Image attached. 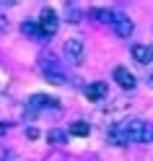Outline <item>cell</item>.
<instances>
[{
	"mask_svg": "<svg viewBox=\"0 0 153 161\" xmlns=\"http://www.w3.org/2000/svg\"><path fill=\"white\" fill-rule=\"evenodd\" d=\"M148 122L143 119H125L119 125H112L107 130V140L112 146H130V143H145Z\"/></svg>",
	"mask_w": 153,
	"mask_h": 161,
	"instance_id": "1",
	"label": "cell"
},
{
	"mask_svg": "<svg viewBox=\"0 0 153 161\" xmlns=\"http://www.w3.org/2000/svg\"><path fill=\"white\" fill-rule=\"evenodd\" d=\"M39 68H42V75L47 78V83H55V86H65L68 83V73H65V68L55 60V55H44L42 63H39Z\"/></svg>",
	"mask_w": 153,
	"mask_h": 161,
	"instance_id": "2",
	"label": "cell"
},
{
	"mask_svg": "<svg viewBox=\"0 0 153 161\" xmlns=\"http://www.w3.org/2000/svg\"><path fill=\"white\" fill-rule=\"evenodd\" d=\"M39 29H42V36L44 39L57 34L60 21H57V13L52 11V8H42V13H39Z\"/></svg>",
	"mask_w": 153,
	"mask_h": 161,
	"instance_id": "3",
	"label": "cell"
},
{
	"mask_svg": "<svg viewBox=\"0 0 153 161\" xmlns=\"http://www.w3.org/2000/svg\"><path fill=\"white\" fill-rule=\"evenodd\" d=\"M63 49H65V57H68V63H70V65H80V63L86 60V44L80 42L78 36L68 39Z\"/></svg>",
	"mask_w": 153,
	"mask_h": 161,
	"instance_id": "4",
	"label": "cell"
},
{
	"mask_svg": "<svg viewBox=\"0 0 153 161\" xmlns=\"http://www.w3.org/2000/svg\"><path fill=\"white\" fill-rule=\"evenodd\" d=\"M57 107V99H52V96H44V94H34L31 99H29V104H26V109L29 112H44V109H55Z\"/></svg>",
	"mask_w": 153,
	"mask_h": 161,
	"instance_id": "5",
	"label": "cell"
},
{
	"mask_svg": "<svg viewBox=\"0 0 153 161\" xmlns=\"http://www.w3.org/2000/svg\"><path fill=\"white\" fill-rule=\"evenodd\" d=\"M114 31H117V36L119 39H130V34H132V21H130V16H125V13H119V11H114Z\"/></svg>",
	"mask_w": 153,
	"mask_h": 161,
	"instance_id": "6",
	"label": "cell"
},
{
	"mask_svg": "<svg viewBox=\"0 0 153 161\" xmlns=\"http://www.w3.org/2000/svg\"><path fill=\"white\" fill-rule=\"evenodd\" d=\"M114 80H117L122 88H127V91H132V88L138 86L135 75H132V73H130V68H125V65H117V68H114Z\"/></svg>",
	"mask_w": 153,
	"mask_h": 161,
	"instance_id": "7",
	"label": "cell"
},
{
	"mask_svg": "<svg viewBox=\"0 0 153 161\" xmlns=\"http://www.w3.org/2000/svg\"><path fill=\"white\" fill-rule=\"evenodd\" d=\"M132 57H135V63H140L143 68H148L153 63V47L150 44H135L132 47Z\"/></svg>",
	"mask_w": 153,
	"mask_h": 161,
	"instance_id": "8",
	"label": "cell"
},
{
	"mask_svg": "<svg viewBox=\"0 0 153 161\" xmlns=\"http://www.w3.org/2000/svg\"><path fill=\"white\" fill-rule=\"evenodd\" d=\"M109 94V86L104 83V80H96V83H88L86 88V96H88V102H101Z\"/></svg>",
	"mask_w": 153,
	"mask_h": 161,
	"instance_id": "9",
	"label": "cell"
},
{
	"mask_svg": "<svg viewBox=\"0 0 153 161\" xmlns=\"http://www.w3.org/2000/svg\"><path fill=\"white\" fill-rule=\"evenodd\" d=\"M88 16L101 21V24H114V11H107V8H91Z\"/></svg>",
	"mask_w": 153,
	"mask_h": 161,
	"instance_id": "10",
	"label": "cell"
},
{
	"mask_svg": "<svg viewBox=\"0 0 153 161\" xmlns=\"http://www.w3.org/2000/svg\"><path fill=\"white\" fill-rule=\"evenodd\" d=\"M21 31L29 34L31 39H44V36H42V29H39V21H24V24H21Z\"/></svg>",
	"mask_w": 153,
	"mask_h": 161,
	"instance_id": "11",
	"label": "cell"
},
{
	"mask_svg": "<svg viewBox=\"0 0 153 161\" xmlns=\"http://www.w3.org/2000/svg\"><path fill=\"white\" fill-rule=\"evenodd\" d=\"M91 133V125L86 122V119H78V122L70 125V135H75V138H86Z\"/></svg>",
	"mask_w": 153,
	"mask_h": 161,
	"instance_id": "12",
	"label": "cell"
},
{
	"mask_svg": "<svg viewBox=\"0 0 153 161\" xmlns=\"http://www.w3.org/2000/svg\"><path fill=\"white\" fill-rule=\"evenodd\" d=\"M47 143H55V146L68 143V133H65V130H49V133H47Z\"/></svg>",
	"mask_w": 153,
	"mask_h": 161,
	"instance_id": "13",
	"label": "cell"
},
{
	"mask_svg": "<svg viewBox=\"0 0 153 161\" xmlns=\"http://www.w3.org/2000/svg\"><path fill=\"white\" fill-rule=\"evenodd\" d=\"M65 16H68V21H70V24H80V11H78L73 3H68V5H65Z\"/></svg>",
	"mask_w": 153,
	"mask_h": 161,
	"instance_id": "14",
	"label": "cell"
},
{
	"mask_svg": "<svg viewBox=\"0 0 153 161\" xmlns=\"http://www.w3.org/2000/svg\"><path fill=\"white\" fill-rule=\"evenodd\" d=\"M5 86H8V73H5L3 68H0V91H3Z\"/></svg>",
	"mask_w": 153,
	"mask_h": 161,
	"instance_id": "15",
	"label": "cell"
},
{
	"mask_svg": "<svg viewBox=\"0 0 153 161\" xmlns=\"http://www.w3.org/2000/svg\"><path fill=\"white\" fill-rule=\"evenodd\" d=\"M8 31V18H5V13H0V34H5Z\"/></svg>",
	"mask_w": 153,
	"mask_h": 161,
	"instance_id": "16",
	"label": "cell"
},
{
	"mask_svg": "<svg viewBox=\"0 0 153 161\" xmlns=\"http://www.w3.org/2000/svg\"><path fill=\"white\" fill-rule=\"evenodd\" d=\"M145 80H148V83L153 86V63H150V65L145 68Z\"/></svg>",
	"mask_w": 153,
	"mask_h": 161,
	"instance_id": "17",
	"label": "cell"
},
{
	"mask_svg": "<svg viewBox=\"0 0 153 161\" xmlns=\"http://www.w3.org/2000/svg\"><path fill=\"white\" fill-rule=\"evenodd\" d=\"M49 161H65V156H63V153H57V156H52Z\"/></svg>",
	"mask_w": 153,
	"mask_h": 161,
	"instance_id": "18",
	"label": "cell"
},
{
	"mask_svg": "<svg viewBox=\"0 0 153 161\" xmlns=\"http://www.w3.org/2000/svg\"><path fill=\"white\" fill-rule=\"evenodd\" d=\"M5 127H8V125H0V135H3V133H5Z\"/></svg>",
	"mask_w": 153,
	"mask_h": 161,
	"instance_id": "19",
	"label": "cell"
}]
</instances>
